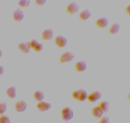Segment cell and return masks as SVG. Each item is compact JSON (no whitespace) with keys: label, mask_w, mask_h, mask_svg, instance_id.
<instances>
[{"label":"cell","mask_w":130,"mask_h":123,"mask_svg":"<svg viewBox=\"0 0 130 123\" xmlns=\"http://www.w3.org/2000/svg\"><path fill=\"white\" fill-rule=\"evenodd\" d=\"M87 92L85 89H82L75 90L72 93L73 98L81 102L85 101L87 98Z\"/></svg>","instance_id":"1"},{"label":"cell","mask_w":130,"mask_h":123,"mask_svg":"<svg viewBox=\"0 0 130 123\" xmlns=\"http://www.w3.org/2000/svg\"><path fill=\"white\" fill-rule=\"evenodd\" d=\"M61 114L62 118L65 121H70L74 117V111L69 107H65L62 109Z\"/></svg>","instance_id":"2"},{"label":"cell","mask_w":130,"mask_h":123,"mask_svg":"<svg viewBox=\"0 0 130 123\" xmlns=\"http://www.w3.org/2000/svg\"><path fill=\"white\" fill-rule=\"evenodd\" d=\"M75 57V55L73 53L67 51L63 53L59 57V62L62 64L70 62Z\"/></svg>","instance_id":"3"},{"label":"cell","mask_w":130,"mask_h":123,"mask_svg":"<svg viewBox=\"0 0 130 123\" xmlns=\"http://www.w3.org/2000/svg\"><path fill=\"white\" fill-rule=\"evenodd\" d=\"M55 44L59 48L65 47L67 44V38L62 35H58L55 39Z\"/></svg>","instance_id":"4"},{"label":"cell","mask_w":130,"mask_h":123,"mask_svg":"<svg viewBox=\"0 0 130 123\" xmlns=\"http://www.w3.org/2000/svg\"><path fill=\"white\" fill-rule=\"evenodd\" d=\"M102 96V95L100 91H95L88 95L87 99L91 102H95L100 99Z\"/></svg>","instance_id":"5"},{"label":"cell","mask_w":130,"mask_h":123,"mask_svg":"<svg viewBox=\"0 0 130 123\" xmlns=\"http://www.w3.org/2000/svg\"><path fill=\"white\" fill-rule=\"evenodd\" d=\"M79 8V5L77 3L72 2L67 6V11L69 14H73L78 11Z\"/></svg>","instance_id":"6"},{"label":"cell","mask_w":130,"mask_h":123,"mask_svg":"<svg viewBox=\"0 0 130 123\" xmlns=\"http://www.w3.org/2000/svg\"><path fill=\"white\" fill-rule=\"evenodd\" d=\"M37 109L41 112L47 111L52 108V105L46 101H40L37 105Z\"/></svg>","instance_id":"7"},{"label":"cell","mask_w":130,"mask_h":123,"mask_svg":"<svg viewBox=\"0 0 130 123\" xmlns=\"http://www.w3.org/2000/svg\"><path fill=\"white\" fill-rule=\"evenodd\" d=\"M27 103L25 101L21 100L19 101H18L15 104V109L18 112L20 113H22L24 112L26 110L27 108Z\"/></svg>","instance_id":"8"},{"label":"cell","mask_w":130,"mask_h":123,"mask_svg":"<svg viewBox=\"0 0 130 123\" xmlns=\"http://www.w3.org/2000/svg\"><path fill=\"white\" fill-rule=\"evenodd\" d=\"M53 30L52 29L48 28L43 31L42 34V37L45 41H48L53 38Z\"/></svg>","instance_id":"9"},{"label":"cell","mask_w":130,"mask_h":123,"mask_svg":"<svg viewBox=\"0 0 130 123\" xmlns=\"http://www.w3.org/2000/svg\"><path fill=\"white\" fill-rule=\"evenodd\" d=\"M30 46L31 48H34L35 51L40 52L43 50V44L40 43H39L37 40L36 39H32L29 43Z\"/></svg>","instance_id":"10"},{"label":"cell","mask_w":130,"mask_h":123,"mask_svg":"<svg viewBox=\"0 0 130 123\" xmlns=\"http://www.w3.org/2000/svg\"><path fill=\"white\" fill-rule=\"evenodd\" d=\"M13 19L14 20L20 22L22 20L24 17V12L20 9H17L13 14Z\"/></svg>","instance_id":"11"},{"label":"cell","mask_w":130,"mask_h":123,"mask_svg":"<svg viewBox=\"0 0 130 123\" xmlns=\"http://www.w3.org/2000/svg\"><path fill=\"white\" fill-rule=\"evenodd\" d=\"M75 69L78 72H83L87 68V65L84 60H78L75 64Z\"/></svg>","instance_id":"12"},{"label":"cell","mask_w":130,"mask_h":123,"mask_svg":"<svg viewBox=\"0 0 130 123\" xmlns=\"http://www.w3.org/2000/svg\"><path fill=\"white\" fill-rule=\"evenodd\" d=\"M108 24V18L105 17L98 18L95 22V25L99 28H103L106 27Z\"/></svg>","instance_id":"13"},{"label":"cell","mask_w":130,"mask_h":123,"mask_svg":"<svg viewBox=\"0 0 130 123\" xmlns=\"http://www.w3.org/2000/svg\"><path fill=\"white\" fill-rule=\"evenodd\" d=\"M18 48L25 54H28L30 50V43L28 42L20 43L18 46Z\"/></svg>","instance_id":"14"},{"label":"cell","mask_w":130,"mask_h":123,"mask_svg":"<svg viewBox=\"0 0 130 123\" xmlns=\"http://www.w3.org/2000/svg\"><path fill=\"white\" fill-rule=\"evenodd\" d=\"M92 113L94 117L96 118H100L101 117H102L104 112L100 108L99 106H97L92 108Z\"/></svg>","instance_id":"15"},{"label":"cell","mask_w":130,"mask_h":123,"mask_svg":"<svg viewBox=\"0 0 130 123\" xmlns=\"http://www.w3.org/2000/svg\"><path fill=\"white\" fill-rule=\"evenodd\" d=\"M91 12L88 9H84L80 12L79 17L82 20H86L91 16Z\"/></svg>","instance_id":"16"},{"label":"cell","mask_w":130,"mask_h":123,"mask_svg":"<svg viewBox=\"0 0 130 123\" xmlns=\"http://www.w3.org/2000/svg\"><path fill=\"white\" fill-rule=\"evenodd\" d=\"M120 24L117 23H115L113 24L110 27L109 29V32L110 34L114 35L117 33L120 30Z\"/></svg>","instance_id":"17"},{"label":"cell","mask_w":130,"mask_h":123,"mask_svg":"<svg viewBox=\"0 0 130 123\" xmlns=\"http://www.w3.org/2000/svg\"><path fill=\"white\" fill-rule=\"evenodd\" d=\"M16 89L15 87L11 86L8 88L6 91V94L10 98H13L16 96Z\"/></svg>","instance_id":"18"},{"label":"cell","mask_w":130,"mask_h":123,"mask_svg":"<svg viewBox=\"0 0 130 123\" xmlns=\"http://www.w3.org/2000/svg\"><path fill=\"white\" fill-rule=\"evenodd\" d=\"M99 107L104 113L107 112L109 110L110 105L109 102L107 101H103L99 104Z\"/></svg>","instance_id":"19"},{"label":"cell","mask_w":130,"mask_h":123,"mask_svg":"<svg viewBox=\"0 0 130 123\" xmlns=\"http://www.w3.org/2000/svg\"><path fill=\"white\" fill-rule=\"evenodd\" d=\"M34 98L37 101H41L45 98V95L42 91L37 90L34 92Z\"/></svg>","instance_id":"20"},{"label":"cell","mask_w":130,"mask_h":123,"mask_svg":"<svg viewBox=\"0 0 130 123\" xmlns=\"http://www.w3.org/2000/svg\"><path fill=\"white\" fill-rule=\"evenodd\" d=\"M7 106L5 101H0V114H3L6 111Z\"/></svg>","instance_id":"21"},{"label":"cell","mask_w":130,"mask_h":123,"mask_svg":"<svg viewBox=\"0 0 130 123\" xmlns=\"http://www.w3.org/2000/svg\"><path fill=\"white\" fill-rule=\"evenodd\" d=\"M30 1L29 0H21L18 2L20 6L22 7H27L30 5Z\"/></svg>","instance_id":"22"},{"label":"cell","mask_w":130,"mask_h":123,"mask_svg":"<svg viewBox=\"0 0 130 123\" xmlns=\"http://www.w3.org/2000/svg\"><path fill=\"white\" fill-rule=\"evenodd\" d=\"M0 123H10V119L8 116H2L0 117Z\"/></svg>","instance_id":"23"},{"label":"cell","mask_w":130,"mask_h":123,"mask_svg":"<svg viewBox=\"0 0 130 123\" xmlns=\"http://www.w3.org/2000/svg\"><path fill=\"white\" fill-rule=\"evenodd\" d=\"M99 123H109L110 121L109 117L108 116H104L103 117H101Z\"/></svg>","instance_id":"24"},{"label":"cell","mask_w":130,"mask_h":123,"mask_svg":"<svg viewBox=\"0 0 130 123\" xmlns=\"http://www.w3.org/2000/svg\"><path fill=\"white\" fill-rule=\"evenodd\" d=\"M46 2V1L45 0H37L35 1L36 4L38 5H44Z\"/></svg>","instance_id":"25"},{"label":"cell","mask_w":130,"mask_h":123,"mask_svg":"<svg viewBox=\"0 0 130 123\" xmlns=\"http://www.w3.org/2000/svg\"><path fill=\"white\" fill-rule=\"evenodd\" d=\"M130 5H127V7H126L125 9V11L128 14H130Z\"/></svg>","instance_id":"26"},{"label":"cell","mask_w":130,"mask_h":123,"mask_svg":"<svg viewBox=\"0 0 130 123\" xmlns=\"http://www.w3.org/2000/svg\"><path fill=\"white\" fill-rule=\"evenodd\" d=\"M4 72V68L2 66H0V75H2Z\"/></svg>","instance_id":"27"},{"label":"cell","mask_w":130,"mask_h":123,"mask_svg":"<svg viewBox=\"0 0 130 123\" xmlns=\"http://www.w3.org/2000/svg\"><path fill=\"white\" fill-rule=\"evenodd\" d=\"M3 54V52L2 51V50L1 49H0V58L2 57V56Z\"/></svg>","instance_id":"28"},{"label":"cell","mask_w":130,"mask_h":123,"mask_svg":"<svg viewBox=\"0 0 130 123\" xmlns=\"http://www.w3.org/2000/svg\"><path fill=\"white\" fill-rule=\"evenodd\" d=\"M0 14H1V11H0Z\"/></svg>","instance_id":"29"}]
</instances>
